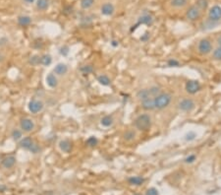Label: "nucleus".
Wrapping results in <instances>:
<instances>
[{"mask_svg": "<svg viewBox=\"0 0 221 195\" xmlns=\"http://www.w3.org/2000/svg\"><path fill=\"white\" fill-rule=\"evenodd\" d=\"M134 124H135V127L139 131L146 132L152 127V118L148 114L142 113V114H140L136 119H135Z\"/></svg>", "mask_w": 221, "mask_h": 195, "instance_id": "f257e3e1", "label": "nucleus"}, {"mask_svg": "<svg viewBox=\"0 0 221 195\" xmlns=\"http://www.w3.org/2000/svg\"><path fill=\"white\" fill-rule=\"evenodd\" d=\"M171 100H172V96L168 93H160L156 97H154V104H155V108L157 109H163L167 108Z\"/></svg>", "mask_w": 221, "mask_h": 195, "instance_id": "f03ea898", "label": "nucleus"}, {"mask_svg": "<svg viewBox=\"0 0 221 195\" xmlns=\"http://www.w3.org/2000/svg\"><path fill=\"white\" fill-rule=\"evenodd\" d=\"M212 50V45L211 41L208 39H203L198 41V51L202 55H206L210 53Z\"/></svg>", "mask_w": 221, "mask_h": 195, "instance_id": "7ed1b4c3", "label": "nucleus"}, {"mask_svg": "<svg viewBox=\"0 0 221 195\" xmlns=\"http://www.w3.org/2000/svg\"><path fill=\"white\" fill-rule=\"evenodd\" d=\"M185 89H186L187 93L195 95L202 89V85L198 80H189L187 81L186 85H185Z\"/></svg>", "mask_w": 221, "mask_h": 195, "instance_id": "20e7f679", "label": "nucleus"}, {"mask_svg": "<svg viewBox=\"0 0 221 195\" xmlns=\"http://www.w3.org/2000/svg\"><path fill=\"white\" fill-rule=\"evenodd\" d=\"M196 107L195 102L192 99H183L179 103H178V108L180 110L184 113H189V111L193 110Z\"/></svg>", "mask_w": 221, "mask_h": 195, "instance_id": "39448f33", "label": "nucleus"}, {"mask_svg": "<svg viewBox=\"0 0 221 195\" xmlns=\"http://www.w3.org/2000/svg\"><path fill=\"white\" fill-rule=\"evenodd\" d=\"M202 15V11L199 10L196 5L191 6L190 8L186 12V17L190 21H197L201 18Z\"/></svg>", "mask_w": 221, "mask_h": 195, "instance_id": "423d86ee", "label": "nucleus"}, {"mask_svg": "<svg viewBox=\"0 0 221 195\" xmlns=\"http://www.w3.org/2000/svg\"><path fill=\"white\" fill-rule=\"evenodd\" d=\"M152 23H153V19H152V17L151 15H147V14H146V15H142V16H141L139 18L138 23L136 25H134L131 28V32L136 30L140 25H148V26H151Z\"/></svg>", "mask_w": 221, "mask_h": 195, "instance_id": "0eeeda50", "label": "nucleus"}, {"mask_svg": "<svg viewBox=\"0 0 221 195\" xmlns=\"http://www.w3.org/2000/svg\"><path fill=\"white\" fill-rule=\"evenodd\" d=\"M28 110H30L32 113H38L44 108V103H42V102H40V101L33 100L28 103Z\"/></svg>", "mask_w": 221, "mask_h": 195, "instance_id": "6e6552de", "label": "nucleus"}, {"mask_svg": "<svg viewBox=\"0 0 221 195\" xmlns=\"http://www.w3.org/2000/svg\"><path fill=\"white\" fill-rule=\"evenodd\" d=\"M208 19L212 21H217L219 22V20L221 19V7L219 6H213L212 8L209 10L208 13Z\"/></svg>", "mask_w": 221, "mask_h": 195, "instance_id": "1a4fd4ad", "label": "nucleus"}, {"mask_svg": "<svg viewBox=\"0 0 221 195\" xmlns=\"http://www.w3.org/2000/svg\"><path fill=\"white\" fill-rule=\"evenodd\" d=\"M21 128L25 132H31L34 128V123L30 118H23L20 122Z\"/></svg>", "mask_w": 221, "mask_h": 195, "instance_id": "9d476101", "label": "nucleus"}, {"mask_svg": "<svg viewBox=\"0 0 221 195\" xmlns=\"http://www.w3.org/2000/svg\"><path fill=\"white\" fill-rule=\"evenodd\" d=\"M101 14H103L104 16H111L113 15L114 11H115V8H114V6L112 3H104L102 6H101Z\"/></svg>", "mask_w": 221, "mask_h": 195, "instance_id": "9b49d317", "label": "nucleus"}, {"mask_svg": "<svg viewBox=\"0 0 221 195\" xmlns=\"http://www.w3.org/2000/svg\"><path fill=\"white\" fill-rule=\"evenodd\" d=\"M141 108L145 110H152L155 108L154 97H148L146 100L141 101Z\"/></svg>", "mask_w": 221, "mask_h": 195, "instance_id": "f8f14e48", "label": "nucleus"}, {"mask_svg": "<svg viewBox=\"0 0 221 195\" xmlns=\"http://www.w3.org/2000/svg\"><path fill=\"white\" fill-rule=\"evenodd\" d=\"M53 71L56 75L62 76V75H65L68 72V67H67L66 64H64V63H58L55 66Z\"/></svg>", "mask_w": 221, "mask_h": 195, "instance_id": "ddd939ff", "label": "nucleus"}, {"mask_svg": "<svg viewBox=\"0 0 221 195\" xmlns=\"http://www.w3.org/2000/svg\"><path fill=\"white\" fill-rule=\"evenodd\" d=\"M16 164V158L14 157V156H8V157H6L3 161H2V165L4 168L6 169H10L12 168V166Z\"/></svg>", "mask_w": 221, "mask_h": 195, "instance_id": "4468645a", "label": "nucleus"}, {"mask_svg": "<svg viewBox=\"0 0 221 195\" xmlns=\"http://www.w3.org/2000/svg\"><path fill=\"white\" fill-rule=\"evenodd\" d=\"M46 84L50 87V88H55L58 85V82H57V78L56 76L52 73H49L46 76Z\"/></svg>", "mask_w": 221, "mask_h": 195, "instance_id": "2eb2a0df", "label": "nucleus"}, {"mask_svg": "<svg viewBox=\"0 0 221 195\" xmlns=\"http://www.w3.org/2000/svg\"><path fill=\"white\" fill-rule=\"evenodd\" d=\"M137 97L140 101H144V100L148 99V97H152L151 96V93H149L148 89H141L137 93Z\"/></svg>", "mask_w": 221, "mask_h": 195, "instance_id": "dca6fc26", "label": "nucleus"}, {"mask_svg": "<svg viewBox=\"0 0 221 195\" xmlns=\"http://www.w3.org/2000/svg\"><path fill=\"white\" fill-rule=\"evenodd\" d=\"M59 147L64 153H70L72 150V144L68 140H62L59 143Z\"/></svg>", "mask_w": 221, "mask_h": 195, "instance_id": "f3484780", "label": "nucleus"}, {"mask_svg": "<svg viewBox=\"0 0 221 195\" xmlns=\"http://www.w3.org/2000/svg\"><path fill=\"white\" fill-rule=\"evenodd\" d=\"M128 182H129L130 184L132 185H141L142 183L145 182V178L141 177H131L129 179H128Z\"/></svg>", "mask_w": 221, "mask_h": 195, "instance_id": "a211bd4d", "label": "nucleus"}, {"mask_svg": "<svg viewBox=\"0 0 221 195\" xmlns=\"http://www.w3.org/2000/svg\"><path fill=\"white\" fill-rule=\"evenodd\" d=\"M33 144V140H32V138L31 137H25L24 139H22L20 142V146L22 148L26 149V150H28L31 148V146Z\"/></svg>", "mask_w": 221, "mask_h": 195, "instance_id": "6ab92c4d", "label": "nucleus"}, {"mask_svg": "<svg viewBox=\"0 0 221 195\" xmlns=\"http://www.w3.org/2000/svg\"><path fill=\"white\" fill-rule=\"evenodd\" d=\"M32 23V18L30 16H20L18 18V24L22 27L28 26Z\"/></svg>", "mask_w": 221, "mask_h": 195, "instance_id": "aec40b11", "label": "nucleus"}, {"mask_svg": "<svg viewBox=\"0 0 221 195\" xmlns=\"http://www.w3.org/2000/svg\"><path fill=\"white\" fill-rule=\"evenodd\" d=\"M170 4L174 8H183L188 4V0H171Z\"/></svg>", "mask_w": 221, "mask_h": 195, "instance_id": "412c9836", "label": "nucleus"}, {"mask_svg": "<svg viewBox=\"0 0 221 195\" xmlns=\"http://www.w3.org/2000/svg\"><path fill=\"white\" fill-rule=\"evenodd\" d=\"M136 138V132L134 130H127L123 134V139L127 142H131Z\"/></svg>", "mask_w": 221, "mask_h": 195, "instance_id": "4be33fe9", "label": "nucleus"}, {"mask_svg": "<svg viewBox=\"0 0 221 195\" xmlns=\"http://www.w3.org/2000/svg\"><path fill=\"white\" fill-rule=\"evenodd\" d=\"M100 123L104 127H109L113 124V117L110 116V115H105L101 118Z\"/></svg>", "mask_w": 221, "mask_h": 195, "instance_id": "5701e85b", "label": "nucleus"}, {"mask_svg": "<svg viewBox=\"0 0 221 195\" xmlns=\"http://www.w3.org/2000/svg\"><path fill=\"white\" fill-rule=\"evenodd\" d=\"M97 81L99 82V84L102 86H109L111 84V80L109 79L108 76L106 75H100L97 77Z\"/></svg>", "mask_w": 221, "mask_h": 195, "instance_id": "b1692460", "label": "nucleus"}, {"mask_svg": "<svg viewBox=\"0 0 221 195\" xmlns=\"http://www.w3.org/2000/svg\"><path fill=\"white\" fill-rule=\"evenodd\" d=\"M37 7L41 10H46L49 7V0H37Z\"/></svg>", "mask_w": 221, "mask_h": 195, "instance_id": "393cba45", "label": "nucleus"}, {"mask_svg": "<svg viewBox=\"0 0 221 195\" xmlns=\"http://www.w3.org/2000/svg\"><path fill=\"white\" fill-rule=\"evenodd\" d=\"M51 62H52V58L49 54H44L40 57V64L42 65L48 66L51 64Z\"/></svg>", "mask_w": 221, "mask_h": 195, "instance_id": "a878e982", "label": "nucleus"}, {"mask_svg": "<svg viewBox=\"0 0 221 195\" xmlns=\"http://www.w3.org/2000/svg\"><path fill=\"white\" fill-rule=\"evenodd\" d=\"M196 6L201 11L205 10L206 8H208V0H197V1H196Z\"/></svg>", "mask_w": 221, "mask_h": 195, "instance_id": "bb28decb", "label": "nucleus"}, {"mask_svg": "<svg viewBox=\"0 0 221 195\" xmlns=\"http://www.w3.org/2000/svg\"><path fill=\"white\" fill-rule=\"evenodd\" d=\"M218 23L219 22H217V21H212V20H210V19H208V21H206V22H204L203 23V29H213V28H214L216 25H218Z\"/></svg>", "mask_w": 221, "mask_h": 195, "instance_id": "cd10ccee", "label": "nucleus"}, {"mask_svg": "<svg viewBox=\"0 0 221 195\" xmlns=\"http://www.w3.org/2000/svg\"><path fill=\"white\" fill-rule=\"evenodd\" d=\"M97 143H98V140H97V138L95 137V136H90L88 139V140L85 141V144H87L89 147H90V148L95 147V146L97 145Z\"/></svg>", "mask_w": 221, "mask_h": 195, "instance_id": "c85d7f7f", "label": "nucleus"}, {"mask_svg": "<svg viewBox=\"0 0 221 195\" xmlns=\"http://www.w3.org/2000/svg\"><path fill=\"white\" fill-rule=\"evenodd\" d=\"M94 3L95 0H81V7L83 9H90Z\"/></svg>", "mask_w": 221, "mask_h": 195, "instance_id": "c756f323", "label": "nucleus"}, {"mask_svg": "<svg viewBox=\"0 0 221 195\" xmlns=\"http://www.w3.org/2000/svg\"><path fill=\"white\" fill-rule=\"evenodd\" d=\"M81 71L84 74H90L95 71V69L92 67V65H85L81 68Z\"/></svg>", "mask_w": 221, "mask_h": 195, "instance_id": "7c9ffc66", "label": "nucleus"}, {"mask_svg": "<svg viewBox=\"0 0 221 195\" xmlns=\"http://www.w3.org/2000/svg\"><path fill=\"white\" fill-rule=\"evenodd\" d=\"M12 137L15 141H18L22 137V131L19 130V129H14L12 131Z\"/></svg>", "mask_w": 221, "mask_h": 195, "instance_id": "2f4dec72", "label": "nucleus"}, {"mask_svg": "<svg viewBox=\"0 0 221 195\" xmlns=\"http://www.w3.org/2000/svg\"><path fill=\"white\" fill-rule=\"evenodd\" d=\"M149 93H151V96L152 97H156L157 95L160 94V88L159 87H152L149 88Z\"/></svg>", "mask_w": 221, "mask_h": 195, "instance_id": "473e14b6", "label": "nucleus"}, {"mask_svg": "<svg viewBox=\"0 0 221 195\" xmlns=\"http://www.w3.org/2000/svg\"><path fill=\"white\" fill-rule=\"evenodd\" d=\"M167 65L170 66V67H179L180 66V62L176 60L175 58H171L168 60L167 62Z\"/></svg>", "mask_w": 221, "mask_h": 195, "instance_id": "72a5a7b5", "label": "nucleus"}, {"mask_svg": "<svg viewBox=\"0 0 221 195\" xmlns=\"http://www.w3.org/2000/svg\"><path fill=\"white\" fill-rule=\"evenodd\" d=\"M30 63L32 65H38L40 63V57L38 56V55H33V56H32L30 58Z\"/></svg>", "mask_w": 221, "mask_h": 195, "instance_id": "f704fd0d", "label": "nucleus"}, {"mask_svg": "<svg viewBox=\"0 0 221 195\" xmlns=\"http://www.w3.org/2000/svg\"><path fill=\"white\" fill-rule=\"evenodd\" d=\"M196 159H197V156L196 155H194V154H191V155H189L188 157H186L185 158V163H187V164H192V163H194L195 161H196Z\"/></svg>", "mask_w": 221, "mask_h": 195, "instance_id": "c9c22d12", "label": "nucleus"}, {"mask_svg": "<svg viewBox=\"0 0 221 195\" xmlns=\"http://www.w3.org/2000/svg\"><path fill=\"white\" fill-rule=\"evenodd\" d=\"M213 58L216 60H221V47H217L216 50L213 51Z\"/></svg>", "mask_w": 221, "mask_h": 195, "instance_id": "e433bc0d", "label": "nucleus"}, {"mask_svg": "<svg viewBox=\"0 0 221 195\" xmlns=\"http://www.w3.org/2000/svg\"><path fill=\"white\" fill-rule=\"evenodd\" d=\"M30 150V152L31 153H33V154H38V153L40 151V148H39V146L38 145V144H33L32 146H31V148L28 149Z\"/></svg>", "mask_w": 221, "mask_h": 195, "instance_id": "4c0bfd02", "label": "nucleus"}, {"mask_svg": "<svg viewBox=\"0 0 221 195\" xmlns=\"http://www.w3.org/2000/svg\"><path fill=\"white\" fill-rule=\"evenodd\" d=\"M196 137H197V135H196L195 132L191 131V132H189V133L186 135V138H185V139H186L187 141H193Z\"/></svg>", "mask_w": 221, "mask_h": 195, "instance_id": "58836bf2", "label": "nucleus"}, {"mask_svg": "<svg viewBox=\"0 0 221 195\" xmlns=\"http://www.w3.org/2000/svg\"><path fill=\"white\" fill-rule=\"evenodd\" d=\"M60 54L63 55V56H66V55L69 53V47L68 46H63L60 48V50H59Z\"/></svg>", "mask_w": 221, "mask_h": 195, "instance_id": "ea45409f", "label": "nucleus"}, {"mask_svg": "<svg viewBox=\"0 0 221 195\" xmlns=\"http://www.w3.org/2000/svg\"><path fill=\"white\" fill-rule=\"evenodd\" d=\"M146 195H158V191L155 188H149L146 190Z\"/></svg>", "mask_w": 221, "mask_h": 195, "instance_id": "a19ab883", "label": "nucleus"}, {"mask_svg": "<svg viewBox=\"0 0 221 195\" xmlns=\"http://www.w3.org/2000/svg\"><path fill=\"white\" fill-rule=\"evenodd\" d=\"M148 39H149V34H148V33H146L144 36L141 37V41H146Z\"/></svg>", "mask_w": 221, "mask_h": 195, "instance_id": "79ce46f5", "label": "nucleus"}, {"mask_svg": "<svg viewBox=\"0 0 221 195\" xmlns=\"http://www.w3.org/2000/svg\"><path fill=\"white\" fill-rule=\"evenodd\" d=\"M111 45L114 46V47H116V46H118L119 45V44H118V41H116V40H112V43H111Z\"/></svg>", "mask_w": 221, "mask_h": 195, "instance_id": "37998d69", "label": "nucleus"}, {"mask_svg": "<svg viewBox=\"0 0 221 195\" xmlns=\"http://www.w3.org/2000/svg\"><path fill=\"white\" fill-rule=\"evenodd\" d=\"M217 44H218V45L221 47V36L218 37V39H217Z\"/></svg>", "mask_w": 221, "mask_h": 195, "instance_id": "c03bdc74", "label": "nucleus"}, {"mask_svg": "<svg viewBox=\"0 0 221 195\" xmlns=\"http://www.w3.org/2000/svg\"><path fill=\"white\" fill-rule=\"evenodd\" d=\"M24 1H26L27 3H33L34 0H24Z\"/></svg>", "mask_w": 221, "mask_h": 195, "instance_id": "a18cd8bd", "label": "nucleus"}, {"mask_svg": "<svg viewBox=\"0 0 221 195\" xmlns=\"http://www.w3.org/2000/svg\"><path fill=\"white\" fill-rule=\"evenodd\" d=\"M2 59H3V56H2V55H1V54H0V61H1Z\"/></svg>", "mask_w": 221, "mask_h": 195, "instance_id": "49530a36", "label": "nucleus"}, {"mask_svg": "<svg viewBox=\"0 0 221 195\" xmlns=\"http://www.w3.org/2000/svg\"><path fill=\"white\" fill-rule=\"evenodd\" d=\"M136 195H140V194H136Z\"/></svg>", "mask_w": 221, "mask_h": 195, "instance_id": "de8ad7c7", "label": "nucleus"}]
</instances>
